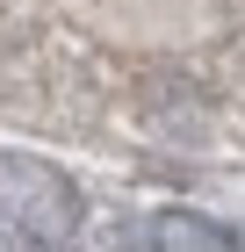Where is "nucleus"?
<instances>
[{
    "instance_id": "f257e3e1",
    "label": "nucleus",
    "mask_w": 245,
    "mask_h": 252,
    "mask_svg": "<svg viewBox=\"0 0 245 252\" xmlns=\"http://www.w3.org/2000/svg\"><path fill=\"white\" fill-rule=\"evenodd\" d=\"M0 231L15 238H72L79 231V194L58 166L7 158L0 166Z\"/></svg>"
},
{
    "instance_id": "f03ea898",
    "label": "nucleus",
    "mask_w": 245,
    "mask_h": 252,
    "mask_svg": "<svg viewBox=\"0 0 245 252\" xmlns=\"http://www.w3.org/2000/svg\"><path fill=\"white\" fill-rule=\"evenodd\" d=\"M130 245L137 252H224L231 231L224 223H202V216H188V209H166V216H144L130 231Z\"/></svg>"
}]
</instances>
